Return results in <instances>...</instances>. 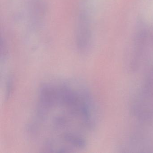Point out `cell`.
Returning a JSON list of instances; mask_svg holds the SVG:
<instances>
[{
  "mask_svg": "<svg viewBox=\"0 0 153 153\" xmlns=\"http://www.w3.org/2000/svg\"><path fill=\"white\" fill-rule=\"evenodd\" d=\"M96 121L94 101L85 88L74 82L52 81L40 88L27 129L43 150L75 152L86 146Z\"/></svg>",
  "mask_w": 153,
  "mask_h": 153,
  "instance_id": "cell-1",
  "label": "cell"
},
{
  "mask_svg": "<svg viewBox=\"0 0 153 153\" xmlns=\"http://www.w3.org/2000/svg\"><path fill=\"white\" fill-rule=\"evenodd\" d=\"M130 107L131 114L138 121L153 123V68L134 95Z\"/></svg>",
  "mask_w": 153,
  "mask_h": 153,
  "instance_id": "cell-2",
  "label": "cell"
},
{
  "mask_svg": "<svg viewBox=\"0 0 153 153\" xmlns=\"http://www.w3.org/2000/svg\"><path fill=\"white\" fill-rule=\"evenodd\" d=\"M119 149L126 153L153 152V137L141 131L132 133L122 142Z\"/></svg>",
  "mask_w": 153,
  "mask_h": 153,
  "instance_id": "cell-3",
  "label": "cell"
},
{
  "mask_svg": "<svg viewBox=\"0 0 153 153\" xmlns=\"http://www.w3.org/2000/svg\"><path fill=\"white\" fill-rule=\"evenodd\" d=\"M86 15L85 11H82L79 18L76 34L77 48L82 53H85L88 46L89 33Z\"/></svg>",
  "mask_w": 153,
  "mask_h": 153,
  "instance_id": "cell-4",
  "label": "cell"
},
{
  "mask_svg": "<svg viewBox=\"0 0 153 153\" xmlns=\"http://www.w3.org/2000/svg\"><path fill=\"white\" fill-rule=\"evenodd\" d=\"M142 11L145 21L153 24V0H146L143 5Z\"/></svg>",
  "mask_w": 153,
  "mask_h": 153,
  "instance_id": "cell-5",
  "label": "cell"
}]
</instances>
